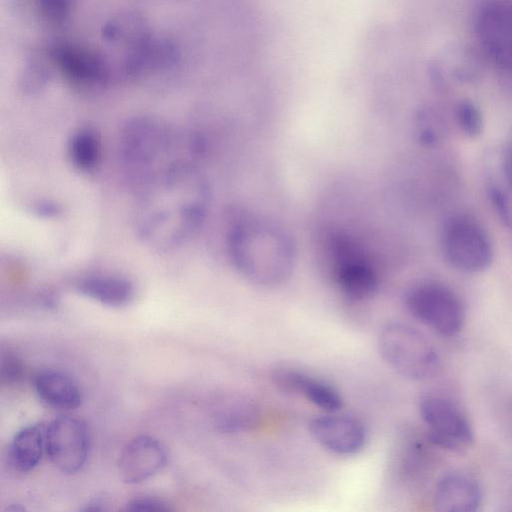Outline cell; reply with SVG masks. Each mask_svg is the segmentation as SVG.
<instances>
[{
    "label": "cell",
    "mask_w": 512,
    "mask_h": 512,
    "mask_svg": "<svg viewBox=\"0 0 512 512\" xmlns=\"http://www.w3.org/2000/svg\"><path fill=\"white\" fill-rule=\"evenodd\" d=\"M332 273L341 293L353 301L370 299L378 290L379 278L368 257L344 236L330 241Z\"/></svg>",
    "instance_id": "9"
},
{
    "label": "cell",
    "mask_w": 512,
    "mask_h": 512,
    "mask_svg": "<svg viewBox=\"0 0 512 512\" xmlns=\"http://www.w3.org/2000/svg\"><path fill=\"white\" fill-rule=\"evenodd\" d=\"M34 386L39 397L50 406L74 409L81 404V389L77 382L65 372L54 369L43 370L36 375Z\"/></svg>",
    "instance_id": "18"
},
{
    "label": "cell",
    "mask_w": 512,
    "mask_h": 512,
    "mask_svg": "<svg viewBox=\"0 0 512 512\" xmlns=\"http://www.w3.org/2000/svg\"><path fill=\"white\" fill-rule=\"evenodd\" d=\"M49 57L73 84L84 88H100L110 78L108 64L98 53L79 45L57 42L49 49Z\"/></svg>",
    "instance_id": "11"
},
{
    "label": "cell",
    "mask_w": 512,
    "mask_h": 512,
    "mask_svg": "<svg viewBox=\"0 0 512 512\" xmlns=\"http://www.w3.org/2000/svg\"><path fill=\"white\" fill-rule=\"evenodd\" d=\"M200 149L195 135L148 116L127 121L119 138L120 163L134 191L176 162L197 160Z\"/></svg>",
    "instance_id": "3"
},
{
    "label": "cell",
    "mask_w": 512,
    "mask_h": 512,
    "mask_svg": "<svg viewBox=\"0 0 512 512\" xmlns=\"http://www.w3.org/2000/svg\"><path fill=\"white\" fill-rule=\"evenodd\" d=\"M473 31L483 60L512 84V0H479Z\"/></svg>",
    "instance_id": "5"
},
{
    "label": "cell",
    "mask_w": 512,
    "mask_h": 512,
    "mask_svg": "<svg viewBox=\"0 0 512 512\" xmlns=\"http://www.w3.org/2000/svg\"><path fill=\"white\" fill-rule=\"evenodd\" d=\"M134 224L138 236L151 248H178L202 227L211 189L197 161L177 162L135 191Z\"/></svg>",
    "instance_id": "1"
},
{
    "label": "cell",
    "mask_w": 512,
    "mask_h": 512,
    "mask_svg": "<svg viewBox=\"0 0 512 512\" xmlns=\"http://www.w3.org/2000/svg\"><path fill=\"white\" fill-rule=\"evenodd\" d=\"M274 384L282 391L302 395L327 413L342 407V397L330 383L293 368L282 367L272 373Z\"/></svg>",
    "instance_id": "15"
},
{
    "label": "cell",
    "mask_w": 512,
    "mask_h": 512,
    "mask_svg": "<svg viewBox=\"0 0 512 512\" xmlns=\"http://www.w3.org/2000/svg\"><path fill=\"white\" fill-rule=\"evenodd\" d=\"M257 410L253 403L245 399H234L216 416L217 427L227 433L246 430L253 425Z\"/></svg>",
    "instance_id": "24"
},
{
    "label": "cell",
    "mask_w": 512,
    "mask_h": 512,
    "mask_svg": "<svg viewBox=\"0 0 512 512\" xmlns=\"http://www.w3.org/2000/svg\"><path fill=\"white\" fill-rule=\"evenodd\" d=\"M481 500L482 492L477 480L459 471L444 474L434 489V506L440 512H475Z\"/></svg>",
    "instance_id": "16"
},
{
    "label": "cell",
    "mask_w": 512,
    "mask_h": 512,
    "mask_svg": "<svg viewBox=\"0 0 512 512\" xmlns=\"http://www.w3.org/2000/svg\"><path fill=\"white\" fill-rule=\"evenodd\" d=\"M149 34L143 18L134 13L120 14L106 22L102 29L106 42L126 45L128 49Z\"/></svg>",
    "instance_id": "22"
},
{
    "label": "cell",
    "mask_w": 512,
    "mask_h": 512,
    "mask_svg": "<svg viewBox=\"0 0 512 512\" xmlns=\"http://www.w3.org/2000/svg\"><path fill=\"white\" fill-rule=\"evenodd\" d=\"M89 452V433L85 423L62 415L46 426V454L62 472L73 474L84 466Z\"/></svg>",
    "instance_id": "10"
},
{
    "label": "cell",
    "mask_w": 512,
    "mask_h": 512,
    "mask_svg": "<svg viewBox=\"0 0 512 512\" xmlns=\"http://www.w3.org/2000/svg\"><path fill=\"white\" fill-rule=\"evenodd\" d=\"M46 453V425H29L18 431L12 439L8 457L11 465L20 472L33 470Z\"/></svg>",
    "instance_id": "19"
},
{
    "label": "cell",
    "mask_w": 512,
    "mask_h": 512,
    "mask_svg": "<svg viewBox=\"0 0 512 512\" xmlns=\"http://www.w3.org/2000/svg\"><path fill=\"white\" fill-rule=\"evenodd\" d=\"M77 290L84 296L110 307L127 305L134 296L133 284L126 278L114 275H90L77 283Z\"/></svg>",
    "instance_id": "20"
},
{
    "label": "cell",
    "mask_w": 512,
    "mask_h": 512,
    "mask_svg": "<svg viewBox=\"0 0 512 512\" xmlns=\"http://www.w3.org/2000/svg\"><path fill=\"white\" fill-rule=\"evenodd\" d=\"M179 59L180 52L173 41L149 34L128 49L123 66L129 77L139 78L170 69Z\"/></svg>",
    "instance_id": "14"
},
{
    "label": "cell",
    "mask_w": 512,
    "mask_h": 512,
    "mask_svg": "<svg viewBox=\"0 0 512 512\" xmlns=\"http://www.w3.org/2000/svg\"><path fill=\"white\" fill-rule=\"evenodd\" d=\"M68 157L82 172H92L100 164L102 142L99 132L92 126L77 128L68 140Z\"/></svg>",
    "instance_id": "21"
},
{
    "label": "cell",
    "mask_w": 512,
    "mask_h": 512,
    "mask_svg": "<svg viewBox=\"0 0 512 512\" xmlns=\"http://www.w3.org/2000/svg\"><path fill=\"white\" fill-rule=\"evenodd\" d=\"M455 120L469 138H477L484 127L483 115L478 105L470 99L459 100L454 107Z\"/></svg>",
    "instance_id": "26"
},
{
    "label": "cell",
    "mask_w": 512,
    "mask_h": 512,
    "mask_svg": "<svg viewBox=\"0 0 512 512\" xmlns=\"http://www.w3.org/2000/svg\"><path fill=\"white\" fill-rule=\"evenodd\" d=\"M107 502L101 497H95L85 504L83 511H101L106 510Z\"/></svg>",
    "instance_id": "32"
},
{
    "label": "cell",
    "mask_w": 512,
    "mask_h": 512,
    "mask_svg": "<svg viewBox=\"0 0 512 512\" xmlns=\"http://www.w3.org/2000/svg\"><path fill=\"white\" fill-rule=\"evenodd\" d=\"M419 412L427 426L429 441L443 449L462 451L474 441L472 425L464 411L451 399L438 395H424Z\"/></svg>",
    "instance_id": "8"
},
{
    "label": "cell",
    "mask_w": 512,
    "mask_h": 512,
    "mask_svg": "<svg viewBox=\"0 0 512 512\" xmlns=\"http://www.w3.org/2000/svg\"><path fill=\"white\" fill-rule=\"evenodd\" d=\"M409 313L421 323L444 337L457 335L465 320V311L458 295L444 284L420 282L405 293Z\"/></svg>",
    "instance_id": "6"
},
{
    "label": "cell",
    "mask_w": 512,
    "mask_h": 512,
    "mask_svg": "<svg viewBox=\"0 0 512 512\" xmlns=\"http://www.w3.org/2000/svg\"><path fill=\"white\" fill-rule=\"evenodd\" d=\"M487 193L500 220L506 226L512 227V186L503 171L500 156L496 167L488 171Z\"/></svg>",
    "instance_id": "23"
},
{
    "label": "cell",
    "mask_w": 512,
    "mask_h": 512,
    "mask_svg": "<svg viewBox=\"0 0 512 512\" xmlns=\"http://www.w3.org/2000/svg\"><path fill=\"white\" fill-rule=\"evenodd\" d=\"M170 509L166 501L153 496H138L126 505V510L129 511H167Z\"/></svg>",
    "instance_id": "30"
},
{
    "label": "cell",
    "mask_w": 512,
    "mask_h": 512,
    "mask_svg": "<svg viewBox=\"0 0 512 512\" xmlns=\"http://www.w3.org/2000/svg\"><path fill=\"white\" fill-rule=\"evenodd\" d=\"M416 131L419 141L426 146L437 144L444 134V121L434 107H425L417 115Z\"/></svg>",
    "instance_id": "25"
},
{
    "label": "cell",
    "mask_w": 512,
    "mask_h": 512,
    "mask_svg": "<svg viewBox=\"0 0 512 512\" xmlns=\"http://www.w3.org/2000/svg\"><path fill=\"white\" fill-rule=\"evenodd\" d=\"M500 161L503 171L512 186V141L504 148V151L500 155Z\"/></svg>",
    "instance_id": "31"
},
{
    "label": "cell",
    "mask_w": 512,
    "mask_h": 512,
    "mask_svg": "<svg viewBox=\"0 0 512 512\" xmlns=\"http://www.w3.org/2000/svg\"><path fill=\"white\" fill-rule=\"evenodd\" d=\"M51 71L47 63L37 55L32 56L22 72L20 86L27 94L40 92L49 82Z\"/></svg>",
    "instance_id": "27"
},
{
    "label": "cell",
    "mask_w": 512,
    "mask_h": 512,
    "mask_svg": "<svg viewBox=\"0 0 512 512\" xmlns=\"http://www.w3.org/2000/svg\"><path fill=\"white\" fill-rule=\"evenodd\" d=\"M309 431L319 445L337 455L357 454L367 440L366 428L359 419L334 412L313 418Z\"/></svg>",
    "instance_id": "12"
},
{
    "label": "cell",
    "mask_w": 512,
    "mask_h": 512,
    "mask_svg": "<svg viewBox=\"0 0 512 512\" xmlns=\"http://www.w3.org/2000/svg\"><path fill=\"white\" fill-rule=\"evenodd\" d=\"M442 250L454 268L478 273L493 261V246L483 226L472 216L457 214L450 217L442 232Z\"/></svg>",
    "instance_id": "7"
},
{
    "label": "cell",
    "mask_w": 512,
    "mask_h": 512,
    "mask_svg": "<svg viewBox=\"0 0 512 512\" xmlns=\"http://www.w3.org/2000/svg\"><path fill=\"white\" fill-rule=\"evenodd\" d=\"M378 347L385 362L408 380H425L438 370L439 356L433 344L406 323L390 322L383 326Z\"/></svg>",
    "instance_id": "4"
},
{
    "label": "cell",
    "mask_w": 512,
    "mask_h": 512,
    "mask_svg": "<svg viewBox=\"0 0 512 512\" xmlns=\"http://www.w3.org/2000/svg\"><path fill=\"white\" fill-rule=\"evenodd\" d=\"M40 13L51 23L65 22L71 13V0H36Z\"/></svg>",
    "instance_id": "28"
},
{
    "label": "cell",
    "mask_w": 512,
    "mask_h": 512,
    "mask_svg": "<svg viewBox=\"0 0 512 512\" xmlns=\"http://www.w3.org/2000/svg\"><path fill=\"white\" fill-rule=\"evenodd\" d=\"M24 367L21 360L11 353L2 355L0 376L5 384H15L23 376Z\"/></svg>",
    "instance_id": "29"
},
{
    "label": "cell",
    "mask_w": 512,
    "mask_h": 512,
    "mask_svg": "<svg viewBox=\"0 0 512 512\" xmlns=\"http://www.w3.org/2000/svg\"><path fill=\"white\" fill-rule=\"evenodd\" d=\"M227 249L237 272L257 286H279L295 269L297 249L291 233L267 217L236 221L227 236Z\"/></svg>",
    "instance_id": "2"
},
{
    "label": "cell",
    "mask_w": 512,
    "mask_h": 512,
    "mask_svg": "<svg viewBox=\"0 0 512 512\" xmlns=\"http://www.w3.org/2000/svg\"><path fill=\"white\" fill-rule=\"evenodd\" d=\"M482 60L480 52L474 48L448 47L431 68L433 81L440 87L472 83L480 75Z\"/></svg>",
    "instance_id": "17"
},
{
    "label": "cell",
    "mask_w": 512,
    "mask_h": 512,
    "mask_svg": "<svg viewBox=\"0 0 512 512\" xmlns=\"http://www.w3.org/2000/svg\"><path fill=\"white\" fill-rule=\"evenodd\" d=\"M167 457V451L160 441L151 436H138L120 454L119 476L128 484L140 483L162 470Z\"/></svg>",
    "instance_id": "13"
}]
</instances>
